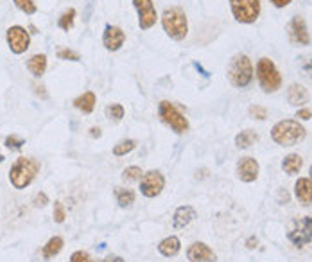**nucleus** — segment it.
Wrapping results in <instances>:
<instances>
[{
    "label": "nucleus",
    "mask_w": 312,
    "mask_h": 262,
    "mask_svg": "<svg viewBox=\"0 0 312 262\" xmlns=\"http://www.w3.org/2000/svg\"><path fill=\"white\" fill-rule=\"evenodd\" d=\"M287 239L296 248H303L312 242V216L292 219L287 230Z\"/></svg>",
    "instance_id": "0eeeda50"
},
{
    "label": "nucleus",
    "mask_w": 312,
    "mask_h": 262,
    "mask_svg": "<svg viewBox=\"0 0 312 262\" xmlns=\"http://www.w3.org/2000/svg\"><path fill=\"white\" fill-rule=\"evenodd\" d=\"M158 115L160 119L164 120L167 124L169 128L173 129L174 133H185L188 131V120L183 113H181V110L173 104L171 101H160L158 104Z\"/></svg>",
    "instance_id": "423d86ee"
},
{
    "label": "nucleus",
    "mask_w": 312,
    "mask_h": 262,
    "mask_svg": "<svg viewBox=\"0 0 312 262\" xmlns=\"http://www.w3.org/2000/svg\"><path fill=\"white\" fill-rule=\"evenodd\" d=\"M25 146V140L18 135H7L5 137V148L9 149H22Z\"/></svg>",
    "instance_id": "473e14b6"
},
{
    "label": "nucleus",
    "mask_w": 312,
    "mask_h": 262,
    "mask_svg": "<svg viewBox=\"0 0 312 262\" xmlns=\"http://www.w3.org/2000/svg\"><path fill=\"white\" fill-rule=\"evenodd\" d=\"M124 41H126V33L120 29L119 25L108 24L106 27H104L103 45L106 50H109V52H117V50L122 49Z\"/></svg>",
    "instance_id": "ddd939ff"
},
{
    "label": "nucleus",
    "mask_w": 312,
    "mask_h": 262,
    "mask_svg": "<svg viewBox=\"0 0 312 262\" xmlns=\"http://www.w3.org/2000/svg\"><path fill=\"white\" fill-rule=\"evenodd\" d=\"M196 218H198V212H196V208L194 207H190V205L178 207L173 216V226L178 228V230L179 228H185V226H188Z\"/></svg>",
    "instance_id": "f3484780"
},
{
    "label": "nucleus",
    "mask_w": 312,
    "mask_h": 262,
    "mask_svg": "<svg viewBox=\"0 0 312 262\" xmlns=\"http://www.w3.org/2000/svg\"><path fill=\"white\" fill-rule=\"evenodd\" d=\"M289 199H291V196H289L287 190H285V188H280V190H278V203H280V205H287Z\"/></svg>",
    "instance_id": "4c0bfd02"
},
{
    "label": "nucleus",
    "mask_w": 312,
    "mask_h": 262,
    "mask_svg": "<svg viewBox=\"0 0 312 262\" xmlns=\"http://www.w3.org/2000/svg\"><path fill=\"white\" fill-rule=\"evenodd\" d=\"M124 115H126V110L122 104L113 103V104H108V106H106V117H108L109 120L119 122V120L124 119Z\"/></svg>",
    "instance_id": "bb28decb"
},
{
    "label": "nucleus",
    "mask_w": 312,
    "mask_h": 262,
    "mask_svg": "<svg viewBox=\"0 0 312 262\" xmlns=\"http://www.w3.org/2000/svg\"><path fill=\"white\" fill-rule=\"evenodd\" d=\"M13 2H15L16 7H18L22 13H25V15H35L36 11H38L35 0H13Z\"/></svg>",
    "instance_id": "7c9ffc66"
},
{
    "label": "nucleus",
    "mask_w": 312,
    "mask_h": 262,
    "mask_svg": "<svg viewBox=\"0 0 312 262\" xmlns=\"http://www.w3.org/2000/svg\"><path fill=\"white\" fill-rule=\"evenodd\" d=\"M287 101L289 104H292V106H298V108H302V106H305V104L309 103V99H311V95H309V90L303 86V84L300 83H291L287 88Z\"/></svg>",
    "instance_id": "dca6fc26"
},
{
    "label": "nucleus",
    "mask_w": 312,
    "mask_h": 262,
    "mask_svg": "<svg viewBox=\"0 0 312 262\" xmlns=\"http://www.w3.org/2000/svg\"><path fill=\"white\" fill-rule=\"evenodd\" d=\"M257 246H258V239L255 237V235H251V237L246 241V248H248V250H255Z\"/></svg>",
    "instance_id": "a19ab883"
},
{
    "label": "nucleus",
    "mask_w": 312,
    "mask_h": 262,
    "mask_svg": "<svg viewBox=\"0 0 312 262\" xmlns=\"http://www.w3.org/2000/svg\"><path fill=\"white\" fill-rule=\"evenodd\" d=\"M56 56L63 61H81L79 52H75V50H72V49H60L58 52H56Z\"/></svg>",
    "instance_id": "2f4dec72"
},
{
    "label": "nucleus",
    "mask_w": 312,
    "mask_h": 262,
    "mask_svg": "<svg viewBox=\"0 0 312 262\" xmlns=\"http://www.w3.org/2000/svg\"><path fill=\"white\" fill-rule=\"evenodd\" d=\"M135 148H137V140L124 139V140H120L117 146H113V154L115 156H126V154L131 153Z\"/></svg>",
    "instance_id": "a878e982"
},
{
    "label": "nucleus",
    "mask_w": 312,
    "mask_h": 262,
    "mask_svg": "<svg viewBox=\"0 0 312 262\" xmlns=\"http://www.w3.org/2000/svg\"><path fill=\"white\" fill-rule=\"evenodd\" d=\"M63 237H60V235H56V237L49 239V242L43 246V252H41V255H43L45 261H49V259L56 257L58 253L63 250Z\"/></svg>",
    "instance_id": "b1692460"
},
{
    "label": "nucleus",
    "mask_w": 312,
    "mask_h": 262,
    "mask_svg": "<svg viewBox=\"0 0 312 262\" xmlns=\"http://www.w3.org/2000/svg\"><path fill=\"white\" fill-rule=\"evenodd\" d=\"M162 27L171 40L181 41L188 35V20L185 11L179 5L165 7L162 13Z\"/></svg>",
    "instance_id": "f03ea898"
},
{
    "label": "nucleus",
    "mask_w": 312,
    "mask_h": 262,
    "mask_svg": "<svg viewBox=\"0 0 312 262\" xmlns=\"http://www.w3.org/2000/svg\"><path fill=\"white\" fill-rule=\"evenodd\" d=\"M230 9L239 24H255L260 16V0H230Z\"/></svg>",
    "instance_id": "6e6552de"
},
{
    "label": "nucleus",
    "mask_w": 312,
    "mask_h": 262,
    "mask_svg": "<svg viewBox=\"0 0 312 262\" xmlns=\"http://www.w3.org/2000/svg\"><path fill=\"white\" fill-rule=\"evenodd\" d=\"M74 20H75V9L74 7H70L60 16V20H58V27L63 31H70L74 27Z\"/></svg>",
    "instance_id": "cd10ccee"
},
{
    "label": "nucleus",
    "mask_w": 312,
    "mask_h": 262,
    "mask_svg": "<svg viewBox=\"0 0 312 262\" xmlns=\"http://www.w3.org/2000/svg\"><path fill=\"white\" fill-rule=\"evenodd\" d=\"M133 5L139 13V27L142 31L153 29L158 22V13L153 0H133Z\"/></svg>",
    "instance_id": "9d476101"
},
{
    "label": "nucleus",
    "mask_w": 312,
    "mask_h": 262,
    "mask_svg": "<svg viewBox=\"0 0 312 262\" xmlns=\"http://www.w3.org/2000/svg\"><path fill=\"white\" fill-rule=\"evenodd\" d=\"M257 140H258L257 131H253V129H243V131L235 137V146H237L239 149H248L251 148Z\"/></svg>",
    "instance_id": "5701e85b"
},
{
    "label": "nucleus",
    "mask_w": 312,
    "mask_h": 262,
    "mask_svg": "<svg viewBox=\"0 0 312 262\" xmlns=\"http://www.w3.org/2000/svg\"><path fill=\"white\" fill-rule=\"evenodd\" d=\"M296 117H298V120H311L312 119V110L311 108H298Z\"/></svg>",
    "instance_id": "e433bc0d"
},
{
    "label": "nucleus",
    "mask_w": 312,
    "mask_h": 262,
    "mask_svg": "<svg viewBox=\"0 0 312 262\" xmlns=\"http://www.w3.org/2000/svg\"><path fill=\"white\" fill-rule=\"evenodd\" d=\"M257 81L260 84L262 92L266 94H275L282 88V74L277 69L275 61L269 58H260L257 63Z\"/></svg>",
    "instance_id": "39448f33"
},
{
    "label": "nucleus",
    "mask_w": 312,
    "mask_h": 262,
    "mask_svg": "<svg viewBox=\"0 0 312 262\" xmlns=\"http://www.w3.org/2000/svg\"><path fill=\"white\" fill-rule=\"evenodd\" d=\"M27 70L35 77H41L47 70V56L45 54H35L31 56L29 61H27Z\"/></svg>",
    "instance_id": "4be33fe9"
},
{
    "label": "nucleus",
    "mask_w": 312,
    "mask_h": 262,
    "mask_svg": "<svg viewBox=\"0 0 312 262\" xmlns=\"http://www.w3.org/2000/svg\"><path fill=\"white\" fill-rule=\"evenodd\" d=\"M294 196L303 207L312 205V182L311 178H300L294 183Z\"/></svg>",
    "instance_id": "a211bd4d"
},
{
    "label": "nucleus",
    "mask_w": 312,
    "mask_h": 262,
    "mask_svg": "<svg viewBox=\"0 0 312 262\" xmlns=\"http://www.w3.org/2000/svg\"><path fill=\"white\" fill-rule=\"evenodd\" d=\"M95 103H97V97H95L94 92H84V94H81L79 97L74 99V106L83 113H92L95 110Z\"/></svg>",
    "instance_id": "aec40b11"
},
{
    "label": "nucleus",
    "mask_w": 312,
    "mask_h": 262,
    "mask_svg": "<svg viewBox=\"0 0 312 262\" xmlns=\"http://www.w3.org/2000/svg\"><path fill=\"white\" fill-rule=\"evenodd\" d=\"M165 187V178L160 171H147L144 173L142 180H140V192L144 194L145 198H156L162 194Z\"/></svg>",
    "instance_id": "9b49d317"
},
{
    "label": "nucleus",
    "mask_w": 312,
    "mask_h": 262,
    "mask_svg": "<svg viewBox=\"0 0 312 262\" xmlns=\"http://www.w3.org/2000/svg\"><path fill=\"white\" fill-rule=\"evenodd\" d=\"M35 92L38 97H41V99H47V97H49L47 92H45V86H40V84H35Z\"/></svg>",
    "instance_id": "ea45409f"
},
{
    "label": "nucleus",
    "mask_w": 312,
    "mask_h": 262,
    "mask_svg": "<svg viewBox=\"0 0 312 262\" xmlns=\"http://www.w3.org/2000/svg\"><path fill=\"white\" fill-rule=\"evenodd\" d=\"M45 205H49V196H47V194L45 192H38L36 194V198H35V207H45Z\"/></svg>",
    "instance_id": "c9c22d12"
},
{
    "label": "nucleus",
    "mask_w": 312,
    "mask_h": 262,
    "mask_svg": "<svg viewBox=\"0 0 312 262\" xmlns=\"http://www.w3.org/2000/svg\"><path fill=\"white\" fill-rule=\"evenodd\" d=\"M253 63L248 54H235L228 65V81L235 88H248L253 81Z\"/></svg>",
    "instance_id": "20e7f679"
},
{
    "label": "nucleus",
    "mask_w": 312,
    "mask_h": 262,
    "mask_svg": "<svg viewBox=\"0 0 312 262\" xmlns=\"http://www.w3.org/2000/svg\"><path fill=\"white\" fill-rule=\"evenodd\" d=\"M309 174H311V182H312V165H311V169H309Z\"/></svg>",
    "instance_id": "a18cd8bd"
},
{
    "label": "nucleus",
    "mask_w": 312,
    "mask_h": 262,
    "mask_svg": "<svg viewBox=\"0 0 312 262\" xmlns=\"http://www.w3.org/2000/svg\"><path fill=\"white\" fill-rule=\"evenodd\" d=\"M52 216H54V221L56 223H65V219H67V214H65V208L63 205H61L60 201L54 203V212H52Z\"/></svg>",
    "instance_id": "72a5a7b5"
},
{
    "label": "nucleus",
    "mask_w": 312,
    "mask_h": 262,
    "mask_svg": "<svg viewBox=\"0 0 312 262\" xmlns=\"http://www.w3.org/2000/svg\"><path fill=\"white\" fill-rule=\"evenodd\" d=\"M275 7H278V9H282V7H287L289 4H291L292 0H269Z\"/></svg>",
    "instance_id": "58836bf2"
},
{
    "label": "nucleus",
    "mask_w": 312,
    "mask_h": 262,
    "mask_svg": "<svg viewBox=\"0 0 312 262\" xmlns=\"http://www.w3.org/2000/svg\"><path fill=\"white\" fill-rule=\"evenodd\" d=\"M303 70H305V72L312 77V60H309V63L303 65Z\"/></svg>",
    "instance_id": "c03bdc74"
},
{
    "label": "nucleus",
    "mask_w": 312,
    "mask_h": 262,
    "mask_svg": "<svg viewBox=\"0 0 312 262\" xmlns=\"http://www.w3.org/2000/svg\"><path fill=\"white\" fill-rule=\"evenodd\" d=\"M179 250H181V241H179V237H176V235H169V237H165L164 241L158 244V252L167 259L176 257L179 253Z\"/></svg>",
    "instance_id": "6ab92c4d"
},
{
    "label": "nucleus",
    "mask_w": 312,
    "mask_h": 262,
    "mask_svg": "<svg viewBox=\"0 0 312 262\" xmlns=\"http://www.w3.org/2000/svg\"><path fill=\"white\" fill-rule=\"evenodd\" d=\"M103 262H126L122 257H117V255H108Z\"/></svg>",
    "instance_id": "37998d69"
},
{
    "label": "nucleus",
    "mask_w": 312,
    "mask_h": 262,
    "mask_svg": "<svg viewBox=\"0 0 312 262\" xmlns=\"http://www.w3.org/2000/svg\"><path fill=\"white\" fill-rule=\"evenodd\" d=\"M302 167H303V158L298 153L287 154V156L283 158V162H282L283 173L289 174V176H294V174H298L300 171H302Z\"/></svg>",
    "instance_id": "412c9836"
},
{
    "label": "nucleus",
    "mask_w": 312,
    "mask_h": 262,
    "mask_svg": "<svg viewBox=\"0 0 312 262\" xmlns=\"http://www.w3.org/2000/svg\"><path fill=\"white\" fill-rule=\"evenodd\" d=\"M40 162L35 158H27V156H20L9 169V182L11 185L18 190L29 187L31 183L35 182V178L40 173Z\"/></svg>",
    "instance_id": "7ed1b4c3"
},
{
    "label": "nucleus",
    "mask_w": 312,
    "mask_h": 262,
    "mask_svg": "<svg viewBox=\"0 0 312 262\" xmlns=\"http://www.w3.org/2000/svg\"><path fill=\"white\" fill-rule=\"evenodd\" d=\"M5 40L9 45V50L16 56L27 52V49L31 47V35L22 25H11L5 33Z\"/></svg>",
    "instance_id": "1a4fd4ad"
},
{
    "label": "nucleus",
    "mask_w": 312,
    "mask_h": 262,
    "mask_svg": "<svg viewBox=\"0 0 312 262\" xmlns=\"http://www.w3.org/2000/svg\"><path fill=\"white\" fill-rule=\"evenodd\" d=\"M115 196H117V203H119L122 208L131 207V205L135 203V192L131 190V188L117 187V190H115Z\"/></svg>",
    "instance_id": "393cba45"
},
{
    "label": "nucleus",
    "mask_w": 312,
    "mask_h": 262,
    "mask_svg": "<svg viewBox=\"0 0 312 262\" xmlns=\"http://www.w3.org/2000/svg\"><path fill=\"white\" fill-rule=\"evenodd\" d=\"M70 262H94L92 257H90L88 253L79 250V252H74L72 253V257H70Z\"/></svg>",
    "instance_id": "f704fd0d"
},
{
    "label": "nucleus",
    "mask_w": 312,
    "mask_h": 262,
    "mask_svg": "<svg viewBox=\"0 0 312 262\" xmlns=\"http://www.w3.org/2000/svg\"><path fill=\"white\" fill-rule=\"evenodd\" d=\"M287 36L292 45H300V47H307L311 45V35H309L307 24L303 20V16L296 15L292 16L287 24Z\"/></svg>",
    "instance_id": "f8f14e48"
},
{
    "label": "nucleus",
    "mask_w": 312,
    "mask_h": 262,
    "mask_svg": "<svg viewBox=\"0 0 312 262\" xmlns=\"http://www.w3.org/2000/svg\"><path fill=\"white\" fill-rule=\"evenodd\" d=\"M142 176H144V173H142V169L137 167V165L126 167L124 171H122V180H124L126 183L140 182V180H142Z\"/></svg>",
    "instance_id": "c85d7f7f"
},
{
    "label": "nucleus",
    "mask_w": 312,
    "mask_h": 262,
    "mask_svg": "<svg viewBox=\"0 0 312 262\" xmlns=\"http://www.w3.org/2000/svg\"><path fill=\"white\" fill-rule=\"evenodd\" d=\"M4 162V156H2V153H0V163Z\"/></svg>",
    "instance_id": "49530a36"
},
{
    "label": "nucleus",
    "mask_w": 312,
    "mask_h": 262,
    "mask_svg": "<svg viewBox=\"0 0 312 262\" xmlns=\"http://www.w3.org/2000/svg\"><path fill=\"white\" fill-rule=\"evenodd\" d=\"M248 113H249V117L255 120L268 119V108H266V106H260V104H251V106L248 108Z\"/></svg>",
    "instance_id": "c756f323"
},
{
    "label": "nucleus",
    "mask_w": 312,
    "mask_h": 262,
    "mask_svg": "<svg viewBox=\"0 0 312 262\" xmlns=\"http://www.w3.org/2000/svg\"><path fill=\"white\" fill-rule=\"evenodd\" d=\"M90 137L92 139H101L103 137V131H101V128H97V126H94V128H90Z\"/></svg>",
    "instance_id": "79ce46f5"
},
{
    "label": "nucleus",
    "mask_w": 312,
    "mask_h": 262,
    "mask_svg": "<svg viewBox=\"0 0 312 262\" xmlns=\"http://www.w3.org/2000/svg\"><path fill=\"white\" fill-rule=\"evenodd\" d=\"M187 259L190 262H215L217 255L207 242H192L187 250Z\"/></svg>",
    "instance_id": "2eb2a0df"
},
{
    "label": "nucleus",
    "mask_w": 312,
    "mask_h": 262,
    "mask_svg": "<svg viewBox=\"0 0 312 262\" xmlns=\"http://www.w3.org/2000/svg\"><path fill=\"white\" fill-rule=\"evenodd\" d=\"M258 173H260V165L253 156H243L237 162V176L241 182L253 183L257 182Z\"/></svg>",
    "instance_id": "4468645a"
},
{
    "label": "nucleus",
    "mask_w": 312,
    "mask_h": 262,
    "mask_svg": "<svg viewBox=\"0 0 312 262\" xmlns=\"http://www.w3.org/2000/svg\"><path fill=\"white\" fill-rule=\"evenodd\" d=\"M305 137H307V129L300 124V120H294V119L280 120V122L275 124L271 129L273 142L282 146V148L298 146L300 142L305 140Z\"/></svg>",
    "instance_id": "f257e3e1"
}]
</instances>
